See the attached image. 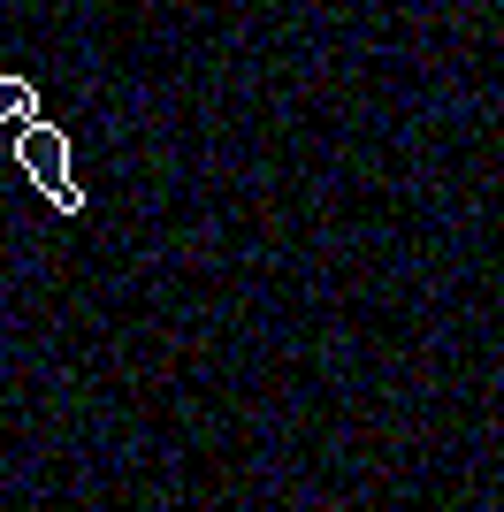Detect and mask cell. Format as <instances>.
Here are the masks:
<instances>
[{"mask_svg": "<svg viewBox=\"0 0 504 512\" xmlns=\"http://www.w3.org/2000/svg\"><path fill=\"white\" fill-rule=\"evenodd\" d=\"M16 161H23V176L39 184V199L46 207H62V214H77V184H69V138H62V123H31V130H16Z\"/></svg>", "mask_w": 504, "mask_h": 512, "instance_id": "1", "label": "cell"}, {"mask_svg": "<svg viewBox=\"0 0 504 512\" xmlns=\"http://www.w3.org/2000/svg\"><path fill=\"white\" fill-rule=\"evenodd\" d=\"M0 123H16V130L39 123V92L23 85V77H0Z\"/></svg>", "mask_w": 504, "mask_h": 512, "instance_id": "2", "label": "cell"}]
</instances>
